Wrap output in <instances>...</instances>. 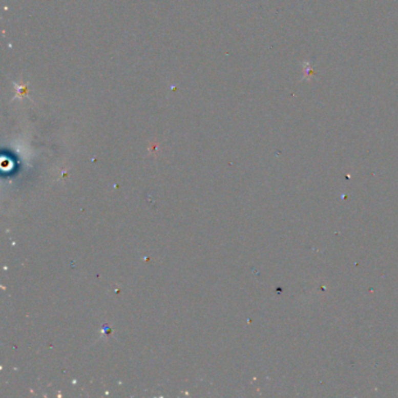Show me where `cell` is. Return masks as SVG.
Wrapping results in <instances>:
<instances>
[{"label": "cell", "mask_w": 398, "mask_h": 398, "mask_svg": "<svg viewBox=\"0 0 398 398\" xmlns=\"http://www.w3.org/2000/svg\"><path fill=\"white\" fill-rule=\"evenodd\" d=\"M303 70H304L303 79H311L313 76V68H312V66L309 65V62H304Z\"/></svg>", "instance_id": "6da1fadb"}]
</instances>
